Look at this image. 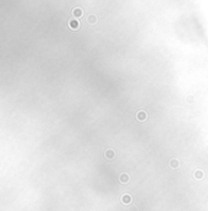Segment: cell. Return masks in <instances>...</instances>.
Here are the masks:
<instances>
[]
</instances>
